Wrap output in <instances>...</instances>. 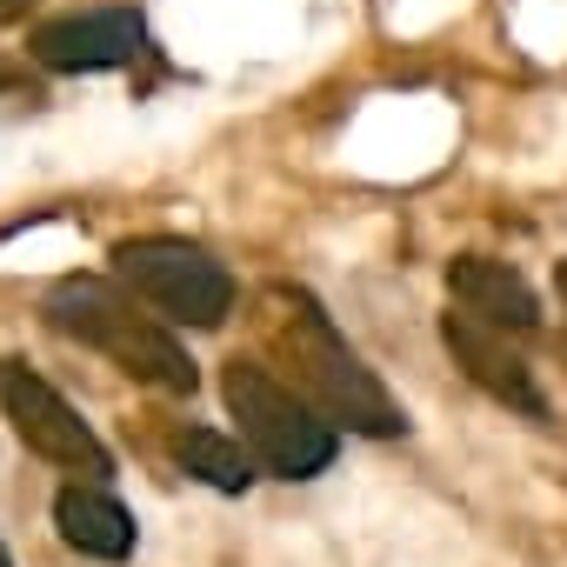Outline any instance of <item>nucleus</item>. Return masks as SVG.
I'll list each match as a JSON object with an SVG mask.
<instances>
[{"mask_svg":"<svg viewBox=\"0 0 567 567\" xmlns=\"http://www.w3.org/2000/svg\"><path fill=\"white\" fill-rule=\"evenodd\" d=\"M114 274L121 288L147 308H161L181 328H220L234 315V274L200 247V240H174V234H141L114 247Z\"/></svg>","mask_w":567,"mask_h":567,"instance_id":"4","label":"nucleus"},{"mask_svg":"<svg viewBox=\"0 0 567 567\" xmlns=\"http://www.w3.org/2000/svg\"><path fill=\"white\" fill-rule=\"evenodd\" d=\"M174 461H181L194 481H207L214 494H247V487L260 481L254 454H247L240 441L214 434V427H181V434H174Z\"/></svg>","mask_w":567,"mask_h":567,"instance_id":"10","label":"nucleus"},{"mask_svg":"<svg viewBox=\"0 0 567 567\" xmlns=\"http://www.w3.org/2000/svg\"><path fill=\"white\" fill-rule=\"evenodd\" d=\"M28 8H34V0H0V28H8V21H21Z\"/></svg>","mask_w":567,"mask_h":567,"instance_id":"11","label":"nucleus"},{"mask_svg":"<svg viewBox=\"0 0 567 567\" xmlns=\"http://www.w3.org/2000/svg\"><path fill=\"white\" fill-rule=\"evenodd\" d=\"M260 341L280 361V374H288L280 388H295L328 427H354V434H374V441L408 427L401 401L374 381V368L348 348V334L334 328V315L308 288L280 280V288L260 295Z\"/></svg>","mask_w":567,"mask_h":567,"instance_id":"1","label":"nucleus"},{"mask_svg":"<svg viewBox=\"0 0 567 567\" xmlns=\"http://www.w3.org/2000/svg\"><path fill=\"white\" fill-rule=\"evenodd\" d=\"M560 301H567V260H560Z\"/></svg>","mask_w":567,"mask_h":567,"instance_id":"12","label":"nucleus"},{"mask_svg":"<svg viewBox=\"0 0 567 567\" xmlns=\"http://www.w3.org/2000/svg\"><path fill=\"white\" fill-rule=\"evenodd\" d=\"M41 315H48L61 334H74L81 348L107 354L121 374H134V381H147V388H161V394H194V361H187V348H181L154 315H141V301H134L127 288H114V280L68 274V280H54V288H48Z\"/></svg>","mask_w":567,"mask_h":567,"instance_id":"2","label":"nucleus"},{"mask_svg":"<svg viewBox=\"0 0 567 567\" xmlns=\"http://www.w3.org/2000/svg\"><path fill=\"white\" fill-rule=\"evenodd\" d=\"M141 48H147L141 8H87V14L41 21L28 34V54L54 74H107V68H127Z\"/></svg>","mask_w":567,"mask_h":567,"instance_id":"6","label":"nucleus"},{"mask_svg":"<svg viewBox=\"0 0 567 567\" xmlns=\"http://www.w3.org/2000/svg\"><path fill=\"white\" fill-rule=\"evenodd\" d=\"M0 414H8V427H14L48 467L74 474V481H94V487L114 474V454H107L101 434L81 421V408H74L61 388H48L28 361H8V354H0Z\"/></svg>","mask_w":567,"mask_h":567,"instance_id":"5","label":"nucleus"},{"mask_svg":"<svg viewBox=\"0 0 567 567\" xmlns=\"http://www.w3.org/2000/svg\"><path fill=\"white\" fill-rule=\"evenodd\" d=\"M0 567H14V560H8V547H0Z\"/></svg>","mask_w":567,"mask_h":567,"instance_id":"13","label":"nucleus"},{"mask_svg":"<svg viewBox=\"0 0 567 567\" xmlns=\"http://www.w3.org/2000/svg\"><path fill=\"white\" fill-rule=\"evenodd\" d=\"M54 527H61L68 547H81L94 560H127L134 554V514L94 481H68L54 494Z\"/></svg>","mask_w":567,"mask_h":567,"instance_id":"9","label":"nucleus"},{"mask_svg":"<svg viewBox=\"0 0 567 567\" xmlns=\"http://www.w3.org/2000/svg\"><path fill=\"white\" fill-rule=\"evenodd\" d=\"M447 288H454V301H461V315H474V321H487V328H514V334H527V328H540V301H534V288L507 267V260H487V254H461V260H447Z\"/></svg>","mask_w":567,"mask_h":567,"instance_id":"8","label":"nucleus"},{"mask_svg":"<svg viewBox=\"0 0 567 567\" xmlns=\"http://www.w3.org/2000/svg\"><path fill=\"white\" fill-rule=\"evenodd\" d=\"M441 341L454 348V361L467 368V381H474L481 394H494L501 408H514V414H527V421H547V394L534 388L527 354L507 348L501 328H487V321H474V315H447V321H441Z\"/></svg>","mask_w":567,"mask_h":567,"instance_id":"7","label":"nucleus"},{"mask_svg":"<svg viewBox=\"0 0 567 567\" xmlns=\"http://www.w3.org/2000/svg\"><path fill=\"white\" fill-rule=\"evenodd\" d=\"M220 401L240 421V447L254 454V467H267L280 481H315V474L334 467L341 434L295 388H280V374H267L260 361H240L234 354L220 368Z\"/></svg>","mask_w":567,"mask_h":567,"instance_id":"3","label":"nucleus"}]
</instances>
